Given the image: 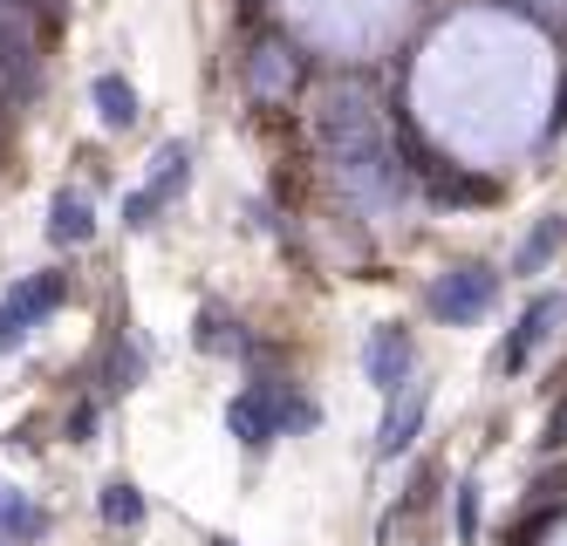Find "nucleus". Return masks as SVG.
I'll return each instance as SVG.
<instances>
[{
	"instance_id": "obj_2",
	"label": "nucleus",
	"mask_w": 567,
	"mask_h": 546,
	"mask_svg": "<svg viewBox=\"0 0 567 546\" xmlns=\"http://www.w3.org/2000/svg\"><path fill=\"white\" fill-rule=\"evenodd\" d=\"M499 293V274H485V267H452L431 293H424V308L437 321H478V308Z\"/></svg>"
},
{
	"instance_id": "obj_13",
	"label": "nucleus",
	"mask_w": 567,
	"mask_h": 546,
	"mask_svg": "<svg viewBox=\"0 0 567 546\" xmlns=\"http://www.w3.org/2000/svg\"><path fill=\"white\" fill-rule=\"evenodd\" d=\"M0 526H8V533H21V539H28V533H42V513H34L28 498H14L8 485H0Z\"/></svg>"
},
{
	"instance_id": "obj_4",
	"label": "nucleus",
	"mask_w": 567,
	"mask_h": 546,
	"mask_svg": "<svg viewBox=\"0 0 567 546\" xmlns=\"http://www.w3.org/2000/svg\"><path fill=\"white\" fill-rule=\"evenodd\" d=\"M362 369H370L377 390L411 383V334L403 328H370V349H362Z\"/></svg>"
},
{
	"instance_id": "obj_14",
	"label": "nucleus",
	"mask_w": 567,
	"mask_h": 546,
	"mask_svg": "<svg viewBox=\"0 0 567 546\" xmlns=\"http://www.w3.org/2000/svg\"><path fill=\"white\" fill-rule=\"evenodd\" d=\"M554 246H560V219H547V226H540V239H526V246H519V267H540Z\"/></svg>"
},
{
	"instance_id": "obj_16",
	"label": "nucleus",
	"mask_w": 567,
	"mask_h": 546,
	"mask_svg": "<svg viewBox=\"0 0 567 546\" xmlns=\"http://www.w3.org/2000/svg\"><path fill=\"white\" fill-rule=\"evenodd\" d=\"M458 539H478V485H458Z\"/></svg>"
},
{
	"instance_id": "obj_9",
	"label": "nucleus",
	"mask_w": 567,
	"mask_h": 546,
	"mask_svg": "<svg viewBox=\"0 0 567 546\" xmlns=\"http://www.w3.org/2000/svg\"><path fill=\"white\" fill-rule=\"evenodd\" d=\"M96 110H103V123L124 131V123H137V90L124 75H96Z\"/></svg>"
},
{
	"instance_id": "obj_5",
	"label": "nucleus",
	"mask_w": 567,
	"mask_h": 546,
	"mask_svg": "<svg viewBox=\"0 0 567 546\" xmlns=\"http://www.w3.org/2000/svg\"><path fill=\"white\" fill-rule=\"evenodd\" d=\"M560 315H567L560 293H540V301L519 315V328H513V342H506V356H499V362H506V369H526V356H534L547 334H554V321H560Z\"/></svg>"
},
{
	"instance_id": "obj_10",
	"label": "nucleus",
	"mask_w": 567,
	"mask_h": 546,
	"mask_svg": "<svg viewBox=\"0 0 567 546\" xmlns=\"http://www.w3.org/2000/svg\"><path fill=\"white\" fill-rule=\"evenodd\" d=\"M0 90H8V96L28 90V34H21V28L0 34Z\"/></svg>"
},
{
	"instance_id": "obj_1",
	"label": "nucleus",
	"mask_w": 567,
	"mask_h": 546,
	"mask_svg": "<svg viewBox=\"0 0 567 546\" xmlns=\"http://www.w3.org/2000/svg\"><path fill=\"white\" fill-rule=\"evenodd\" d=\"M321 144H329L336 172H342L355 192L390 198V185H396V172H390V144H383L377 110L362 103V96H336L329 110H321Z\"/></svg>"
},
{
	"instance_id": "obj_3",
	"label": "nucleus",
	"mask_w": 567,
	"mask_h": 546,
	"mask_svg": "<svg viewBox=\"0 0 567 546\" xmlns=\"http://www.w3.org/2000/svg\"><path fill=\"white\" fill-rule=\"evenodd\" d=\"M280 390L288 383H267V390H247L233 410H226V424H233V437L247 444V451H260L274 431H280Z\"/></svg>"
},
{
	"instance_id": "obj_7",
	"label": "nucleus",
	"mask_w": 567,
	"mask_h": 546,
	"mask_svg": "<svg viewBox=\"0 0 567 546\" xmlns=\"http://www.w3.org/2000/svg\"><path fill=\"white\" fill-rule=\"evenodd\" d=\"M49 233H55L62 246H83V239L96 233V213H90V198H83V192H62V198L49 205Z\"/></svg>"
},
{
	"instance_id": "obj_17",
	"label": "nucleus",
	"mask_w": 567,
	"mask_h": 546,
	"mask_svg": "<svg viewBox=\"0 0 567 546\" xmlns=\"http://www.w3.org/2000/svg\"><path fill=\"white\" fill-rule=\"evenodd\" d=\"M21 334H28V321H21L8 301H0V349H21Z\"/></svg>"
},
{
	"instance_id": "obj_18",
	"label": "nucleus",
	"mask_w": 567,
	"mask_h": 546,
	"mask_svg": "<svg viewBox=\"0 0 567 546\" xmlns=\"http://www.w3.org/2000/svg\"><path fill=\"white\" fill-rule=\"evenodd\" d=\"M219 546H226V539H219Z\"/></svg>"
},
{
	"instance_id": "obj_12",
	"label": "nucleus",
	"mask_w": 567,
	"mask_h": 546,
	"mask_svg": "<svg viewBox=\"0 0 567 546\" xmlns=\"http://www.w3.org/2000/svg\"><path fill=\"white\" fill-rule=\"evenodd\" d=\"M178 185H185V144H172L165 157H157V185H151L144 198H151V205H165V198H172Z\"/></svg>"
},
{
	"instance_id": "obj_8",
	"label": "nucleus",
	"mask_w": 567,
	"mask_h": 546,
	"mask_svg": "<svg viewBox=\"0 0 567 546\" xmlns=\"http://www.w3.org/2000/svg\"><path fill=\"white\" fill-rule=\"evenodd\" d=\"M62 293H69V280H62V274H34L21 293H8V308H14L21 321H34V315H49V308L62 301Z\"/></svg>"
},
{
	"instance_id": "obj_15",
	"label": "nucleus",
	"mask_w": 567,
	"mask_h": 546,
	"mask_svg": "<svg viewBox=\"0 0 567 546\" xmlns=\"http://www.w3.org/2000/svg\"><path fill=\"white\" fill-rule=\"evenodd\" d=\"M192 342L219 356V349H233V334H226V321H219V315H198V328H192Z\"/></svg>"
},
{
	"instance_id": "obj_11",
	"label": "nucleus",
	"mask_w": 567,
	"mask_h": 546,
	"mask_svg": "<svg viewBox=\"0 0 567 546\" xmlns=\"http://www.w3.org/2000/svg\"><path fill=\"white\" fill-rule=\"evenodd\" d=\"M96 506H103V519H110V526H137V519H144V492L116 478V485H103Z\"/></svg>"
},
{
	"instance_id": "obj_6",
	"label": "nucleus",
	"mask_w": 567,
	"mask_h": 546,
	"mask_svg": "<svg viewBox=\"0 0 567 546\" xmlns=\"http://www.w3.org/2000/svg\"><path fill=\"white\" fill-rule=\"evenodd\" d=\"M424 403H431V390H403V396H396V410L383 416V457H403V451H411V437L424 431Z\"/></svg>"
}]
</instances>
